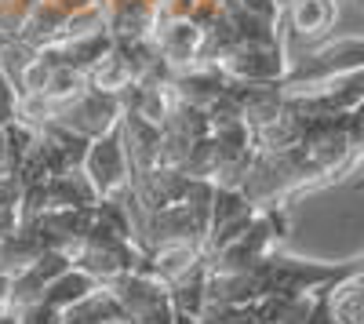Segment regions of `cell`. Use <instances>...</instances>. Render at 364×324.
<instances>
[{
	"instance_id": "obj_3",
	"label": "cell",
	"mask_w": 364,
	"mask_h": 324,
	"mask_svg": "<svg viewBox=\"0 0 364 324\" xmlns=\"http://www.w3.org/2000/svg\"><path fill=\"white\" fill-rule=\"evenodd\" d=\"M215 66L230 84H281L288 73V48L284 37L269 44H252V40H233Z\"/></svg>"
},
{
	"instance_id": "obj_4",
	"label": "cell",
	"mask_w": 364,
	"mask_h": 324,
	"mask_svg": "<svg viewBox=\"0 0 364 324\" xmlns=\"http://www.w3.org/2000/svg\"><path fill=\"white\" fill-rule=\"evenodd\" d=\"M51 121H58L63 128H70V131H77L80 139L91 142V139H99V135L117 128V121H120V99L106 95V92H95V87L84 84L70 102H63L55 109Z\"/></svg>"
},
{
	"instance_id": "obj_27",
	"label": "cell",
	"mask_w": 364,
	"mask_h": 324,
	"mask_svg": "<svg viewBox=\"0 0 364 324\" xmlns=\"http://www.w3.org/2000/svg\"><path fill=\"white\" fill-rule=\"evenodd\" d=\"M4 44H8V37H4V33H0V48H4Z\"/></svg>"
},
{
	"instance_id": "obj_26",
	"label": "cell",
	"mask_w": 364,
	"mask_h": 324,
	"mask_svg": "<svg viewBox=\"0 0 364 324\" xmlns=\"http://www.w3.org/2000/svg\"><path fill=\"white\" fill-rule=\"evenodd\" d=\"M193 324H215V320H208V317H197V320H193Z\"/></svg>"
},
{
	"instance_id": "obj_1",
	"label": "cell",
	"mask_w": 364,
	"mask_h": 324,
	"mask_svg": "<svg viewBox=\"0 0 364 324\" xmlns=\"http://www.w3.org/2000/svg\"><path fill=\"white\" fill-rule=\"evenodd\" d=\"M346 70H364V37L360 33H331L317 44H306L288 58V73L281 84H310Z\"/></svg>"
},
{
	"instance_id": "obj_8",
	"label": "cell",
	"mask_w": 364,
	"mask_h": 324,
	"mask_svg": "<svg viewBox=\"0 0 364 324\" xmlns=\"http://www.w3.org/2000/svg\"><path fill=\"white\" fill-rule=\"evenodd\" d=\"M154 48L164 58V66L175 70H186L193 63H200V51H204V26L193 18H157L154 26Z\"/></svg>"
},
{
	"instance_id": "obj_12",
	"label": "cell",
	"mask_w": 364,
	"mask_h": 324,
	"mask_svg": "<svg viewBox=\"0 0 364 324\" xmlns=\"http://www.w3.org/2000/svg\"><path fill=\"white\" fill-rule=\"evenodd\" d=\"M44 200L48 208H91L99 193L87 183L84 168H63L44 179Z\"/></svg>"
},
{
	"instance_id": "obj_16",
	"label": "cell",
	"mask_w": 364,
	"mask_h": 324,
	"mask_svg": "<svg viewBox=\"0 0 364 324\" xmlns=\"http://www.w3.org/2000/svg\"><path fill=\"white\" fill-rule=\"evenodd\" d=\"M63 22H66V11L63 8H55L51 0H37V8L26 15V22L18 26V37L15 40H22V44H29V48H44V44H51V40H58V33H63Z\"/></svg>"
},
{
	"instance_id": "obj_6",
	"label": "cell",
	"mask_w": 364,
	"mask_h": 324,
	"mask_svg": "<svg viewBox=\"0 0 364 324\" xmlns=\"http://www.w3.org/2000/svg\"><path fill=\"white\" fill-rule=\"evenodd\" d=\"M339 33L336 0H288L281 8V37L284 44L299 40L302 48Z\"/></svg>"
},
{
	"instance_id": "obj_11",
	"label": "cell",
	"mask_w": 364,
	"mask_h": 324,
	"mask_svg": "<svg viewBox=\"0 0 364 324\" xmlns=\"http://www.w3.org/2000/svg\"><path fill=\"white\" fill-rule=\"evenodd\" d=\"M102 18H106V33L117 44H128V40L154 37L157 8H154V0H117V4L102 8Z\"/></svg>"
},
{
	"instance_id": "obj_20",
	"label": "cell",
	"mask_w": 364,
	"mask_h": 324,
	"mask_svg": "<svg viewBox=\"0 0 364 324\" xmlns=\"http://www.w3.org/2000/svg\"><path fill=\"white\" fill-rule=\"evenodd\" d=\"M37 8V0H0V33L8 40L18 37V26L26 22V15Z\"/></svg>"
},
{
	"instance_id": "obj_14",
	"label": "cell",
	"mask_w": 364,
	"mask_h": 324,
	"mask_svg": "<svg viewBox=\"0 0 364 324\" xmlns=\"http://www.w3.org/2000/svg\"><path fill=\"white\" fill-rule=\"evenodd\" d=\"M132 80L135 77H132V66H128L124 51H120V44H109V51L102 58H95L91 70L84 73V84L95 87V92H106V95H120Z\"/></svg>"
},
{
	"instance_id": "obj_23",
	"label": "cell",
	"mask_w": 364,
	"mask_h": 324,
	"mask_svg": "<svg viewBox=\"0 0 364 324\" xmlns=\"http://www.w3.org/2000/svg\"><path fill=\"white\" fill-rule=\"evenodd\" d=\"M15 106H18V87L8 80L4 70H0V124L15 121Z\"/></svg>"
},
{
	"instance_id": "obj_10",
	"label": "cell",
	"mask_w": 364,
	"mask_h": 324,
	"mask_svg": "<svg viewBox=\"0 0 364 324\" xmlns=\"http://www.w3.org/2000/svg\"><path fill=\"white\" fill-rule=\"evenodd\" d=\"M168 87H171V95L178 102H186V106H197L204 109L208 102H215L223 92H230V80L223 77V70L215 63H193L186 70H175L168 77Z\"/></svg>"
},
{
	"instance_id": "obj_18",
	"label": "cell",
	"mask_w": 364,
	"mask_h": 324,
	"mask_svg": "<svg viewBox=\"0 0 364 324\" xmlns=\"http://www.w3.org/2000/svg\"><path fill=\"white\" fill-rule=\"evenodd\" d=\"M95 288H99V281L91 277V274H84V270H77V266H66L63 274H58V277L44 288L41 303H48V306H55V310H66V306L80 303L84 296H91Z\"/></svg>"
},
{
	"instance_id": "obj_22",
	"label": "cell",
	"mask_w": 364,
	"mask_h": 324,
	"mask_svg": "<svg viewBox=\"0 0 364 324\" xmlns=\"http://www.w3.org/2000/svg\"><path fill=\"white\" fill-rule=\"evenodd\" d=\"M15 317H18V324H63V310H55V306H48L41 299L15 310Z\"/></svg>"
},
{
	"instance_id": "obj_13",
	"label": "cell",
	"mask_w": 364,
	"mask_h": 324,
	"mask_svg": "<svg viewBox=\"0 0 364 324\" xmlns=\"http://www.w3.org/2000/svg\"><path fill=\"white\" fill-rule=\"evenodd\" d=\"M168 288V303H171V313L178 317H204V306H208V262L200 259L197 266H190L182 277H175Z\"/></svg>"
},
{
	"instance_id": "obj_21",
	"label": "cell",
	"mask_w": 364,
	"mask_h": 324,
	"mask_svg": "<svg viewBox=\"0 0 364 324\" xmlns=\"http://www.w3.org/2000/svg\"><path fill=\"white\" fill-rule=\"evenodd\" d=\"M233 4L245 11V15L259 18V22L281 26V0H233Z\"/></svg>"
},
{
	"instance_id": "obj_25",
	"label": "cell",
	"mask_w": 364,
	"mask_h": 324,
	"mask_svg": "<svg viewBox=\"0 0 364 324\" xmlns=\"http://www.w3.org/2000/svg\"><path fill=\"white\" fill-rule=\"evenodd\" d=\"M0 171H4V124H0Z\"/></svg>"
},
{
	"instance_id": "obj_19",
	"label": "cell",
	"mask_w": 364,
	"mask_h": 324,
	"mask_svg": "<svg viewBox=\"0 0 364 324\" xmlns=\"http://www.w3.org/2000/svg\"><path fill=\"white\" fill-rule=\"evenodd\" d=\"M84 87V73H77V70H66V66H48V84H44V99L58 109L63 102H70L77 92Z\"/></svg>"
},
{
	"instance_id": "obj_2",
	"label": "cell",
	"mask_w": 364,
	"mask_h": 324,
	"mask_svg": "<svg viewBox=\"0 0 364 324\" xmlns=\"http://www.w3.org/2000/svg\"><path fill=\"white\" fill-rule=\"evenodd\" d=\"M70 266L91 274L99 284H109L117 277H124L132 270H139L142 262V248L128 237H113V233H102V230H87L80 241H73L66 252Z\"/></svg>"
},
{
	"instance_id": "obj_24",
	"label": "cell",
	"mask_w": 364,
	"mask_h": 324,
	"mask_svg": "<svg viewBox=\"0 0 364 324\" xmlns=\"http://www.w3.org/2000/svg\"><path fill=\"white\" fill-rule=\"evenodd\" d=\"M55 8H63L66 15H73V11H87V8H99V0H51Z\"/></svg>"
},
{
	"instance_id": "obj_5",
	"label": "cell",
	"mask_w": 364,
	"mask_h": 324,
	"mask_svg": "<svg viewBox=\"0 0 364 324\" xmlns=\"http://www.w3.org/2000/svg\"><path fill=\"white\" fill-rule=\"evenodd\" d=\"M87 183L95 186L99 197H113L132 183V168H128V153H124V142H120V131H106L99 139L87 142L84 161H80Z\"/></svg>"
},
{
	"instance_id": "obj_17",
	"label": "cell",
	"mask_w": 364,
	"mask_h": 324,
	"mask_svg": "<svg viewBox=\"0 0 364 324\" xmlns=\"http://www.w3.org/2000/svg\"><path fill=\"white\" fill-rule=\"evenodd\" d=\"M360 288H364L360 270L346 274L336 284H328V306H331L336 324H360L364 320V291Z\"/></svg>"
},
{
	"instance_id": "obj_7",
	"label": "cell",
	"mask_w": 364,
	"mask_h": 324,
	"mask_svg": "<svg viewBox=\"0 0 364 324\" xmlns=\"http://www.w3.org/2000/svg\"><path fill=\"white\" fill-rule=\"evenodd\" d=\"M252 215H255V208H252V200L240 190H230V186H215V190H211L204 255H211V252H219L223 244H230L237 233L252 222Z\"/></svg>"
},
{
	"instance_id": "obj_15",
	"label": "cell",
	"mask_w": 364,
	"mask_h": 324,
	"mask_svg": "<svg viewBox=\"0 0 364 324\" xmlns=\"http://www.w3.org/2000/svg\"><path fill=\"white\" fill-rule=\"evenodd\" d=\"M63 324H124V313H120L113 291L106 284H99L91 296H84L80 303L63 310Z\"/></svg>"
},
{
	"instance_id": "obj_9",
	"label": "cell",
	"mask_w": 364,
	"mask_h": 324,
	"mask_svg": "<svg viewBox=\"0 0 364 324\" xmlns=\"http://www.w3.org/2000/svg\"><path fill=\"white\" fill-rule=\"evenodd\" d=\"M70 266V259L58 252V248H44L33 262H29L26 270H18L8 284V306L11 310H22L29 303H37L44 296V288Z\"/></svg>"
}]
</instances>
